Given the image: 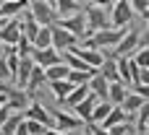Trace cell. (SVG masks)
<instances>
[{"label":"cell","mask_w":149,"mask_h":135,"mask_svg":"<svg viewBox=\"0 0 149 135\" xmlns=\"http://www.w3.org/2000/svg\"><path fill=\"white\" fill-rule=\"evenodd\" d=\"M5 78H10V75H8V68H5V60L0 57V81H5Z\"/></svg>","instance_id":"cell-31"},{"label":"cell","mask_w":149,"mask_h":135,"mask_svg":"<svg viewBox=\"0 0 149 135\" xmlns=\"http://www.w3.org/2000/svg\"><path fill=\"white\" fill-rule=\"evenodd\" d=\"M55 26H60L63 31H68L71 36H76V42H84L89 34H86V23H84V13H76V16H68V18H58Z\"/></svg>","instance_id":"cell-4"},{"label":"cell","mask_w":149,"mask_h":135,"mask_svg":"<svg viewBox=\"0 0 149 135\" xmlns=\"http://www.w3.org/2000/svg\"><path fill=\"white\" fill-rule=\"evenodd\" d=\"M29 18H31L39 29H50V26L58 21V16H55L50 0H34V3H29Z\"/></svg>","instance_id":"cell-2"},{"label":"cell","mask_w":149,"mask_h":135,"mask_svg":"<svg viewBox=\"0 0 149 135\" xmlns=\"http://www.w3.org/2000/svg\"><path fill=\"white\" fill-rule=\"evenodd\" d=\"M29 104H31V96L26 91H21V88H5V109L10 114H13V109H16V114H21Z\"/></svg>","instance_id":"cell-6"},{"label":"cell","mask_w":149,"mask_h":135,"mask_svg":"<svg viewBox=\"0 0 149 135\" xmlns=\"http://www.w3.org/2000/svg\"><path fill=\"white\" fill-rule=\"evenodd\" d=\"M37 31H39V26H37V23H34L29 16H26V18L21 21V36H24V39L31 44V42H34V36H37Z\"/></svg>","instance_id":"cell-24"},{"label":"cell","mask_w":149,"mask_h":135,"mask_svg":"<svg viewBox=\"0 0 149 135\" xmlns=\"http://www.w3.org/2000/svg\"><path fill=\"white\" fill-rule=\"evenodd\" d=\"M113 3H84V23H86V34L94 31H105L110 29V18H107V8Z\"/></svg>","instance_id":"cell-1"},{"label":"cell","mask_w":149,"mask_h":135,"mask_svg":"<svg viewBox=\"0 0 149 135\" xmlns=\"http://www.w3.org/2000/svg\"><path fill=\"white\" fill-rule=\"evenodd\" d=\"M47 81H45V70L42 68H31V73H29V81H26V86H24V91L29 94V91H37V88H42Z\"/></svg>","instance_id":"cell-19"},{"label":"cell","mask_w":149,"mask_h":135,"mask_svg":"<svg viewBox=\"0 0 149 135\" xmlns=\"http://www.w3.org/2000/svg\"><path fill=\"white\" fill-rule=\"evenodd\" d=\"M81 135H86V133H81Z\"/></svg>","instance_id":"cell-37"},{"label":"cell","mask_w":149,"mask_h":135,"mask_svg":"<svg viewBox=\"0 0 149 135\" xmlns=\"http://www.w3.org/2000/svg\"><path fill=\"white\" fill-rule=\"evenodd\" d=\"M136 135H149V133H136Z\"/></svg>","instance_id":"cell-36"},{"label":"cell","mask_w":149,"mask_h":135,"mask_svg":"<svg viewBox=\"0 0 149 135\" xmlns=\"http://www.w3.org/2000/svg\"><path fill=\"white\" fill-rule=\"evenodd\" d=\"M18 39H21V21H16V18L5 21V26L0 29V44L3 47H16Z\"/></svg>","instance_id":"cell-8"},{"label":"cell","mask_w":149,"mask_h":135,"mask_svg":"<svg viewBox=\"0 0 149 135\" xmlns=\"http://www.w3.org/2000/svg\"><path fill=\"white\" fill-rule=\"evenodd\" d=\"M128 5H131V10L139 13L141 18H147V16H149V3H147V0H128Z\"/></svg>","instance_id":"cell-28"},{"label":"cell","mask_w":149,"mask_h":135,"mask_svg":"<svg viewBox=\"0 0 149 135\" xmlns=\"http://www.w3.org/2000/svg\"><path fill=\"white\" fill-rule=\"evenodd\" d=\"M24 125H26V133L29 135H45V130H47V127H42V125H37L31 120H24Z\"/></svg>","instance_id":"cell-29"},{"label":"cell","mask_w":149,"mask_h":135,"mask_svg":"<svg viewBox=\"0 0 149 135\" xmlns=\"http://www.w3.org/2000/svg\"><path fill=\"white\" fill-rule=\"evenodd\" d=\"M31 62H34L37 68L47 70V68H52V65L60 62V55H58L52 47H50V49H34V52H31Z\"/></svg>","instance_id":"cell-11"},{"label":"cell","mask_w":149,"mask_h":135,"mask_svg":"<svg viewBox=\"0 0 149 135\" xmlns=\"http://www.w3.org/2000/svg\"><path fill=\"white\" fill-rule=\"evenodd\" d=\"M128 130H131V125L126 122V125H118V127H110V130H107V135H128Z\"/></svg>","instance_id":"cell-30"},{"label":"cell","mask_w":149,"mask_h":135,"mask_svg":"<svg viewBox=\"0 0 149 135\" xmlns=\"http://www.w3.org/2000/svg\"><path fill=\"white\" fill-rule=\"evenodd\" d=\"M52 130L68 135L71 130H81V122L73 114H68V112H58V114H52Z\"/></svg>","instance_id":"cell-9"},{"label":"cell","mask_w":149,"mask_h":135,"mask_svg":"<svg viewBox=\"0 0 149 135\" xmlns=\"http://www.w3.org/2000/svg\"><path fill=\"white\" fill-rule=\"evenodd\" d=\"M94 107H97V96H92V94H89V96H86L84 101H79V104L73 107V112H76L73 117H76L79 122H89V117H92Z\"/></svg>","instance_id":"cell-13"},{"label":"cell","mask_w":149,"mask_h":135,"mask_svg":"<svg viewBox=\"0 0 149 135\" xmlns=\"http://www.w3.org/2000/svg\"><path fill=\"white\" fill-rule=\"evenodd\" d=\"M0 47H3V44H0Z\"/></svg>","instance_id":"cell-38"},{"label":"cell","mask_w":149,"mask_h":135,"mask_svg":"<svg viewBox=\"0 0 149 135\" xmlns=\"http://www.w3.org/2000/svg\"><path fill=\"white\" fill-rule=\"evenodd\" d=\"M50 5L58 18H68V16H76L84 10V3H79V0H50Z\"/></svg>","instance_id":"cell-10"},{"label":"cell","mask_w":149,"mask_h":135,"mask_svg":"<svg viewBox=\"0 0 149 135\" xmlns=\"http://www.w3.org/2000/svg\"><path fill=\"white\" fill-rule=\"evenodd\" d=\"M13 135H29V133H26V125H24V120L18 122V127H16V133H13Z\"/></svg>","instance_id":"cell-32"},{"label":"cell","mask_w":149,"mask_h":135,"mask_svg":"<svg viewBox=\"0 0 149 135\" xmlns=\"http://www.w3.org/2000/svg\"><path fill=\"white\" fill-rule=\"evenodd\" d=\"M110 29H128L131 18H134V10L128 5V0H118L110 5Z\"/></svg>","instance_id":"cell-3"},{"label":"cell","mask_w":149,"mask_h":135,"mask_svg":"<svg viewBox=\"0 0 149 135\" xmlns=\"http://www.w3.org/2000/svg\"><path fill=\"white\" fill-rule=\"evenodd\" d=\"M136 133H149V107L139 109V122H136Z\"/></svg>","instance_id":"cell-26"},{"label":"cell","mask_w":149,"mask_h":135,"mask_svg":"<svg viewBox=\"0 0 149 135\" xmlns=\"http://www.w3.org/2000/svg\"><path fill=\"white\" fill-rule=\"evenodd\" d=\"M8 117H10V112H8V109H5V107H3V109H0V125H3V122H5V120H8Z\"/></svg>","instance_id":"cell-33"},{"label":"cell","mask_w":149,"mask_h":135,"mask_svg":"<svg viewBox=\"0 0 149 135\" xmlns=\"http://www.w3.org/2000/svg\"><path fill=\"white\" fill-rule=\"evenodd\" d=\"M68 52H73L81 62H86L92 70H100V65H102V60H105V55L102 52H97V49H81L79 44L73 47V49H68Z\"/></svg>","instance_id":"cell-12"},{"label":"cell","mask_w":149,"mask_h":135,"mask_svg":"<svg viewBox=\"0 0 149 135\" xmlns=\"http://www.w3.org/2000/svg\"><path fill=\"white\" fill-rule=\"evenodd\" d=\"M50 88H52V96H55L60 104H63V101L68 99V94L73 91V86H71L68 81H58V83H50Z\"/></svg>","instance_id":"cell-22"},{"label":"cell","mask_w":149,"mask_h":135,"mask_svg":"<svg viewBox=\"0 0 149 135\" xmlns=\"http://www.w3.org/2000/svg\"><path fill=\"white\" fill-rule=\"evenodd\" d=\"M136 68H141V70H147L149 68V49H136V55H134V60H131Z\"/></svg>","instance_id":"cell-27"},{"label":"cell","mask_w":149,"mask_h":135,"mask_svg":"<svg viewBox=\"0 0 149 135\" xmlns=\"http://www.w3.org/2000/svg\"><path fill=\"white\" fill-rule=\"evenodd\" d=\"M5 107V91H0V109Z\"/></svg>","instance_id":"cell-34"},{"label":"cell","mask_w":149,"mask_h":135,"mask_svg":"<svg viewBox=\"0 0 149 135\" xmlns=\"http://www.w3.org/2000/svg\"><path fill=\"white\" fill-rule=\"evenodd\" d=\"M21 117H24V120H31V122H37V125H42V127H47V130H52V114H50V109L42 107L39 101H31V104L21 112Z\"/></svg>","instance_id":"cell-5"},{"label":"cell","mask_w":149,"mask_h":135,"mask_svg":"<svg viewBox=\"0 0 149 135\" xmlns=\"http://www.w3.org/2000/svg\"><path fill=\"white\" fill-rule=\"evenodd\" d=\"M31 47H34V49H50V47H52V34H50V29H39L37 36H34V42H31Z\"/></svg>","instance_id":"cell-21"},{"label":"cell","mask_w":149,"mask_h":135,"mask_svg":"<svg viewBox=\"0 0 149 135\" xmlns=\"http://www.w3.org/2000/svg\"><path fill=\"white\" fill-rule=\"evenodd\" d=\"M110 109H113V107H110L107 101H97V107H94V112H92L89 122H92V125H102V122H105V117L110 114Z\"/></svg>","instance_id":"cell-23"},{"label":"cell","mask_w":149,"mask_h":135,"mask_svg":"<svg viewBox=\"0 0 149 135\" xmlns=\"http://www.w3.org/2000/svg\"><path fill=\"white\" fill-rule=\"evenodd\" d=\"M107 83H118V65H115V60H110V57H105L102 60V65H100V70H97Z\"/></svg>","instance_id":"cell-18"},{"label":"cell","mask_w":149,"mask_h":135,"mask_svg":"<svg viewBox=\"0 0 149 135\" xmlns=\"http://www.w3.org/2000/svg\"><path fill=\"white\" fill-rule=\"evenodd\" d=\"M21 120H24L21 114H10V117H8V120H5V122L0 125V135H13V133H16V127H18V122H21Z\"/></svg>","instance_id":"cell-25"},{"label":"cell","mask_w":149,"mask_h":135,"mask_svg":"<svg viewBox=\"0 0 149 135\" xmlns=\"http://www.w3.org/2000/svg\"><path fill=\"white\" fill-rule=\"evenodd\" d=\"M50 34H52V49L60 55V52H68V49H73L79 42H76V36H71L68 31H63L60 26H50Z\"/></svg>","instance_id":"cell-7"},{"label":"cell","mask_w":149,"mask_h":135,"mask_svg":"<svg viewBox=\"0 0 149 135\" xmlns=\"http://www.w3.org/2000/svg\"><path fill=\"white\" fill-rule=\"evenodd\" d=\"M141 107H147V101H144L141 96H136L134 91H128V94H126V99H123V104H120V109H123L128 117H131L134 112H139Z\"/></svg>","instance_id":"cell-17"},{"label":"cell","mask_w":149,"mask_h":135,"mask_svg":"<svg viewBox=\"0 0 149 135\" xmlns=\"http://www.w3.org/2000/svg\"><path fill=\"white\" fill-rule=\"evenodd\" d=\"M126 94H128V86H123V83H110V86H107V104H110V107H120L123 99H126Z\"/></svg>","instance_id":"cell-15"},{"label":"cell","mask_w":149,"mask_h":135,"mask_svg":"<svg viewBox=\"0 0 149 135\" xmlns=\"http://www.w3.org/2000/svg\"><path fill=\"white\" fill-rule=\"evenodd\" d=\"M45 135H63V133H58V130H45Z\"/></svg>","instance_id":"cell-35"},{"label":"cell","mask_w":149,"mask_h":135,"mask_svg":"<svg viewBox=\"0 0 149 135\" xmlns=\"http://www.w3.org/2000/svg\"><path fill=\"white\" fill-rule=\"evenodd\" d=\"M24 8H29L26 0H5V3H0V18L10 21V18H16Z\"/></svg>","instance_id":"cell-14"},{"label":"cell","mask_w":149,"mask_h":135,"mask_svg":"<svg viewBox=\"0 0 149 135\" xmlns=\"http://www.w3.org/2000/svg\"><path fill=\"white\" fill-rule=\"evenodd\" d=\"M128 120H131V117H128V114H126V112H123L120 107H113V109H110V114L105 117V122H102L100 127L110 130V127H118V125H126Z\"/></svg>","instance_id":"cell-16"},{"label":"cell","mask_w":149,"mask_h":135,"mask_svg":"<svg viewBox=\"0 0 149 135\" xmlns=\"http://www.w3.org/2000/svg\"><path fill=\"white\" fill-rule=\"evenodd\" d=\"M65 78H68V68L63 65V60L58 65H52V68L45 70V81L47 83H58V81H65Z\"/></svg>","instance_id":"cell-20"}]
</instances>
